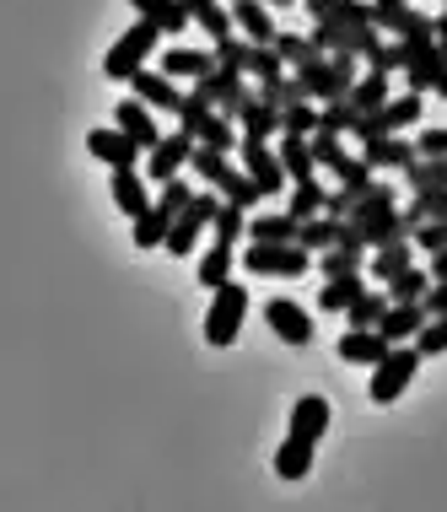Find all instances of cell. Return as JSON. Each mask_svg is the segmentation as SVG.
I'll use <instances>...</instances> for the list:
<instances>
[{
    "instance_id": "cell-33",
    "label": "cell",
    "mask_w": 447,
    "mask_h": 512,
    "mask_svg": "<svg viewBox=\"0 0 447 512\" xmlns=\"http://www.w3.org/2000/svg\"><path fill=\"white\" fill-rule=\"evenodd\" d=\"M237 124H243V135H264V141H270V135H281V108L264 103V98H248Z\"/></svg>"
},
{
    "instance_id": "cell-47",
    "label": "cell",
    "mask_w": 447,
    "mask_h": 512,
    "mask_svg": "<svg viewBox=\"0 0 447 512\" xmlns=\"http://www.w3.org/2000/svg\"><path fill=\"white\" fill-rule=\"evenodd\" d=\"M248 76H259V81H275V76H286V60H281V49H275V44H248Z\"/></svg>"
},
{
    "instance_id": "cell-22",
    "label": "cell",
    "mask_w": 447,
    "mask_h": 512,
    "mask_svg": "<svg viewBox=\"0 0 447 512\" xmlns=\"http://www.w3.org/2000/svg\"><path fill=\"white\" fill-rule=\"evenodd\" d=\"M329 415H334V410H329V399H324V394H302L297 405H291V432L318 442V437L329 432Z\"/></svg>"
},
{
    "instance_id": "cell-5",
    "label": "cell",
    "mask_w": 447,
    "mask_h": 512,
    "mask_svg": "<svg viewBox=\"0 0 447 512\" xmlns=\"http://www.w3.org/2000/svg\"><path fill=\"white\" fill-rule=\"evenodd\" d=\"M415 367H421V351H415V340L394 345V351H388L383 362L372 367V383H367L372 405H394V399L415 383Z\"/></svg>"
},
{
    "instance_id": "cell-55",
    "label": "cell",
    "mask_w": 447,
    "mask_h": 512,
    "mask_svg": "<svg viewBox=\"0 0 447 512\" xmlns=\"http://www.w3.org/2000/svg\"><path fill=\"white\" fill-rule=\"evenodd\" d=\"M415 151L421 157H447V130H421L415 135Z\"/></svg>"
},
{
    "instance_id": "cell-56",
    "label": "cell",
    "mask_w": 447,
    "mask_h": 512,
    "mask_svg": "<svg viewBox=\"0 0 447 512\" xmlns=\"http://www.w3.org/2000/svg\"><path fill=\"white\" fill-rule=\"evenodd\" d=\"M421 302H426V313H431V318H437V313H447V281H431Z\"/></svg>"
},
{
    "instance_id": "cell-36",
    "label": "cell",
    "mask_w": 447,
    "mask_h": 512,
    "mask_svg": "<svg viewBox=\"0 0 447 512\" xmlns=\"http://www.w3.org/2000/svg\"><path fill=\"white\" fill-rule=\"evenodd\" d=\"M275 49H281V60L291 65V71L324 60V44H318V38H302V33H275Z\"/></svg>"
},
{
    "instance_id": "cell-8",
    "label": "cell",
    "mask_w": 447,
    "mask_h": 512,
    "mask_svg": "<svg viewBox=\"0 0 447 512\" xmlns=\"http://www.w3.org/2000/svg\"><path fill=\"white\" fill-rule=\"evenodd\" d=\"M383 27L377 22H345V17H324V22H313V38L324 49H351V54H361V60H372L377 49H383Z\"/></svg>"
},
{
    "instance_id": "cell-50",
    "label": "cell",
    "mask_w": 447,
    "mask_h": 512,
    "mask_svg": "<svg viewBox=\"0 0 447 512\" xmlns=\"http://www.w3.org/2000/svg\"><path fill=\"white\" fill-rule=\"evenodd\" d=\"M318 270H324V281L329 275H351V270H361V254H351V248H324V259H318Z\"/></svg>"
},
{
    "instance_id": "cell-13",
    "label": "cell",
    "mask_w": 447,
    "mask_h": 512,
    "mask_svg": "<svg viewBox=\"0 0 447 512\" xmlns=\"http://www.w3.org/2000/svg\"><path fill=\"white\" fill-rule=\"evenodd\" d=\"M264 324H270L286 345H313V313H307L297 297H270L264 302Z\"/></svg>"
},
{
    "instance_id": "cell-4",
    "label": "cell",
    "mask_w": 447,
    "mask_h": 512,
    "mask_svg": "<svg viewBox=\"0 0 447 512\" xmlns=\"http://www.w3.org/2000/svg\"><path fill=\"white\" fill-rule=\"evenodd\" d=\"M243 313H248V292L237 281H221L211 292V308H205V345L227 351L237 340V329H243Z\"/></svg>"
},
{
    "instance_id": "cell-16",
    "label": "cell",
    "mask_w": 447,
    "mask_h": 512,
    "mask_svg": "<svg viewBox=\"0 0 447 512\" xmlns=\"http://www.w3.org/2000/svg\"><path fill=\"white\" fill-rule=\"evenodd\" d=\"M87 151L103 162V168H135V162H141V146H135L119 124H114V130H92L87 135Z\"/></svg>"
},
{
    "instance_id": "cell-1",
    "label": "cell",
    "mask_w": 447,
    "mask_h": 512,
    "mask_svg": "<svg viewBox=\"0 0 447 512\" xmlns=\"http://www.w3.org/2000/svg\"><path fill=\"white\" fill-rule=\"evenodd\" d=\"M356 60H361V54L334 49V54H324V60L302 65L297 76H302L307 98H313V103H340V98H351V87H356Z\"/></svg>"
},
{
    "instance_id": "cell-45",
    "label": "cell",
    "mask_w": 447,
    "mask_h": 512,
    "mask_svg": "<svg viewBox=\"0 0 447 512\" xmlns=\"http://www.w3.org/2000/svg\"><path fill=\"white\" fill-rule=\"evenodd\" d=\"M324 205H329V195L318 189V178H302V184L291 189V205H286V211L297 216V221H307V216H318V211H324Z\"/></svg>"
},
{
    "instance_id": "cell-10",
    "label": "cell",
    "mask_w": 447,
    "mask_h": 512,
    "mask_svg": "<svg viewBox=\"0 0 447 512\" xmlns=\"http://www.w3.org/2000/svg\"><path fill=\"white\" fill-rule=\"evenodd\" d=\"M237 157H243L248 178H254L264 195H281L286 189V162H281V151H270L264 135H243V141H237Z\"/></svg>"
},
{
    "instance_id": "cell-14",
    "label": "cell",
    "mask_w": 447,
    "mask_h": 512,
    "mask_svg": "<svg viewBox=\"0 0 447 512\" xmlns=\"http://www.w3.org/2000/svg\"><path fill=\"white\" fill-rule=\"evenodd\" d=\"M388 351H394V340L383 329H345L340 335V362H351V367H377Z\"/></svg>"
},
{
    "instance_id": "cell-51",
    "label": "cell",
    "mask_w": 447,
    "mask_h": 512,
    "mask_svg": "<svg viewBox=\"0 0 447 512\" xmlns=\"http://www.w3.org/2000/svg\"><path fill=\"white\" fill-rule=\"evenodd\" d=\"M415 248H421V254H437V248H447V216L421 221V227H415Z\"/></svg>"
},
{
    "instance_id": "cell-7",
    "label": "cell",
    "mask_w": 447,
    "mask_h": 512,
    "mask_svg": "<svg viewBox=\"0 0 447 512\" xmlns=\"http://www.w3.org/2000/svg\"><path fill=\"white\" fill-rule=\"evenodd\" d=\"M216 211H221L216 189H200V195H194L184 211L173 216V232H167V254H178V259L194 254V243H200V232L216 221Z\"/></svg>"
},
{
    "instance_id": "cell-32",
    "label": "cell",
    "mask_w": 447,
    "mask_h": 512,
    "mask_svg": "<svg viewBox=\"0 0 447 512\" xmlns=\"http://www.w3.org/2000/svg\"><path fill=\"white\" fill-rule=\"evenodd\" d=\"M167 232H173V211L167 205H151V211L135 216V248H167Z\"/></svg>"
},
{
    "instance_id": "cell-15",
    "label": "cell",
    "mask_w": 447,
    "mask_h": 512,
    "mask_svg": "<svg viewBox=\"0 0 447 512\" xmlns=\"http://www.w3.org/2000/svg\"><path fill=\"white\" fill-rule=\"evenodd\" d=\"M151 114H157L151 103H141V98H124V103L114 108V124H119V130L130 135V141L141 146V151H151V146L162 141V130H157V119H151Z\"/></svg>"
},
{
    "instance_id": "cell-12",
    "label": "cell",
    "mask_w": 447,
    "mask_h": 512,
    "mask_svg": "<svg viewBox=\"0 0 447 512\" xmlns=\"http://www.w3.org/2000/svg\"><path fill=\"white\" fill-rule=\"evenodd\" d=\"M194 146H200V141H194L189 130H173V135H162V141L146 151V178H151V184H167V178H178V173L189 168Z\"/></svg>"
},
{
    "instance_id": "cell-23",
    "label": "cell",
    "mask_w": 447,
    "mask_h": 512,
    "mask_svg": "<svg viewBox=\"0 0 447 512\" xmlns=\"http://www.w3.org/2000/svg\"><path fill=\"white\" fill-rule=\"evenodd\" d=\"M130 6H135V17H146V22H157V27H162V33H167V38H178V33H184V27L194 22V17H189V6H184V0H130Z\"/></svg>"
},
{
    "instance_id": "cell-52",
    "label": "cell",
    "mask_w": 447,
    "mask_h": 512,
    "mask_svg": "<svg viewBox=\"0 0 447 512\" xmlns=\"http://www.w3.org/2000/svg\"><path fill=\"white\" fill-rule=\"evenodd\" d=\"M313 157H318V168H340V162H345V146H340V135H329V130H318L313 135Z\"/></svg>"
},
{
    "instance_id": "cell-11",
    "label": "cell",
    "mask_w": 447,
    "mask_h": 512,
    "mask_svg": "<svg viewBox=\"0 0 447 512\" xmlns=\"http://www.w3.org/2000/svg\"><path fill=\"white\" fill-rule=\"evenodd\" d=\"M194 98L216 103L227 119H237V114H243V103L254 98V92L243 87V71H227V65H216V71H205L200 81H194Z\"/></svg>"
},
{
    "instance_id": "cell-30",
    "label": "cell",
    "mask_w": 447,
    "mask_h": 512,
    "mask_svg": "<svg viewBox=\"0 0 447 512\" xmlns=\"http://www.w3.org/2000/svg\"><path fill=\"white\" fill-rule=\"evenodd\" d=\"M377 27L410 38V33H437V17H431V11H415V6H399V11H377Z\"/></svg>"
},
{
    "instance_id": "cell-35",
    "label": "cell",
    "mask_w": 447,
    "mask_h": 512,
    "mask_svg": "<svg viewBox=\"0 0 447 512\" xmlns=\"http://www.w3.org/2000/svg\"><path fill=\"white\" fill-rule=\"evenodd\" d=\"M232 265H237L232 243L216 238V248H205V259H200V286H205V292H216L221 281H232Z\"/></svg>"
},
{
    "instance_id": "cell-31",
    "label": "cell",
    "mask_w": 447,
    "mask_h": 512,
    "mask_svg": "<svg viewBox=\"0 0 447 512\" xmlns=\"http://www.w3.org/2000/svg\"><path fill=\"white\" fill-rule=\"evenodd\" d=\"M281 162H286V178L291 184H302V178H313L318 168V157H313V141H302V135H281Z\"/></svg>"
},
{
    "instance_id": "cell-2",
    "label": "cell",
    "mask_w": 447,
    "mask_h": 512,
    "mask_svg": "<svg viewBox=\"0 0 447 512\" xmlns=\"http://www.w3.org/2000/svg\"><path fill=\"white\" fill-rule=\"evenodd\" d=\"M237 265H243L248 275H286V281H297V275L313 270V248H302V243H254L248 238V248L237 254Z\"/></svg>"
},
{
    "instance_id": "cell-9",
    "label": "cell",
    "mask_w": 447,
    "mask_h": 512,
    "mask_svg": "<svg viewBox=\"0 0 447 512\" xmlns=\"http://www.w3.org/2000/svg\"><path fill=\"white\" fill-rule=\"evenodd\" d=\"M421 92H404V98H388L383 108H372V114H361L356 124V141H377V135H399L410 130V124H421Z\"/></svg>"
},
{
    "instance_id": "cell-17",
    "label": "cell",
    "mask_w": 447,
    "mask_h": 512,
    "mask_svg": "<svg viewBox=\"0 0 447 512\" xmlns=\"http://www.w3.org/2000/svg\"><path fill=\"white\" fill-rule=\"evenodd\" d=\"M130 87H135V98L151 103L157 114H178V108H184V92L173 87V76H167V71H135Z\"/></svg>"
},
{
    "instance_id": "cell-49",
    "label": "cell",
    "mask_w": 447,
    "mask_h": 512,
    "mask_svg": "<svg viewBox=\"0 0 447 512\" xmlns=\"http://www.w3.org/2000/svg\"><path fill=\"white\" fill-rule=\"evenodd\" d=\"M415 351H421V356H442V351H447V313L426 318L421 335H415Z\"/></svg>"
},
{
    "instance_id": "cell-27",
    "label": "cell",
    "mask_w": 447,
    "mask_h": 512,
    "mask_svg": "<svg viewBox=\"0 0 447 512\" xmlns=\"http://www.w3.org/2000/svg\"><path fill=\"white\" fill-rule=\"evenodd\" d=\"M410 265H415V238H399V243H383V248H377V259H372L367 270H372V281L388 286L399 270H410Z\"/></svg>"
},
{
    "instance_id": "cell-37",
    "label": "cell",
    "mask_w": 447,
    "mask_h": 512,
    "mask_svg": "<svg viewBox=\"0 0 447 512\" xmlns=\"http://www.w3.org/2000/svg\"><path fill=\"white\" fill-rule=\"evenodd\" d=\"M297 243H302V248H313V254H324V248H334V243H340V216H329V211L307 216Z\"/></svg>"
},
{
    "instance_id": "cell-48",
    "label": "cell",
    "mask_w": 447,
    "mask_h": 512,
    "mask_svg": "<svg viewBox=\"0 0 447 512\" xmlns=\"http://www.w3.org/2000/svg\"><path fill=\"white\" fill-rule=\"evenodd\" d=\"M281 135H318V108H313V98L307 103H291V108H281Z\"/></svg>"
},
{
    "instance_id": "cell-29",
    "label": "cell",
    "mask_w": 447,
    "mask_h": 512,
    "mask_svg": "<svg viewBox=\"0 0 447 512\" xmlns=\"http://www.w3.org/2000/svg\"><path fill=\"white\" fill-rule=\"evenodd\" d=\"M248 238L254 243H297L302 238V221L297 216H248Z\"/></svg>"
},
{
    "instance_id": "cell-19",
    "label": "cell",
    "mask_w": 447,
    "mask_h": 512,
    "mask_svg": "<svg viewBox=\"0 0 447 512\" xmlns=\"http://www.w3.org/2000/svg\"><path fill=\"white\" fill-rule=\"evenodd\" d=\"M361 146H367V151H361V157H367L377 173H383V168L404 173V168H410L415 157H421V151H415V141H404V135H377V141H361Z\"/></svg>"
},
{
    "instance_id": "cell-21",
    "label": "cell",
    "mask_w": 447,
    "mask_h": 512,
    "mask_svg": "<svg viewBox=\"0 0 447 512\" xmlns=\"http://www.w3.org/2000/svg\"><path fill=\"white\" fill-rule=\"evenodd\" d=\"M313 448H318L313 437H297V432H291V437L281 442V448H275V475H281V480H302V475H313Z\"/></svg>"
},
{
    "instance_id": "cell-42",
    "label": "cell",
    "mask_w": 447,
    "mask_h": 512,
    "mask_svg": "<svg viewBox=\"0 0 447 512\" xmlns=\"http://www.w3.org/2000/svg\"><path fill=\"white\" fill-rule=\"evenodd\" d=\"M259 98L275 108H291V103H307V87L302 76H275V81H259Z\"/></svg>"
},
{
    "instance_id": "cell-40",
    "label": "cell",
    "mask_w": 447,
    "mask_h": 512,
    "mask_svg": "<svg viewBox=\"0 0 447 512\" xmlns=\"http://www.w3.org/2000/svg\"><path fill=\"white\" fill-rule=\"evenodd\" d=\"M351 103L361 108V114H372V108H383V103H388V71H367V76H356V87H351Z\"/></svg>"
},
{
    "instance_id": "cell-58",
    "label": "cell",
    "mask_w": 447,
    "mask_h": 512,
    "mask_svg": "<svg viewBox=\"0 0 447 512\" xmlns=\"http://www.w3.org/2000/svg\"><path fill=\"white\" fill-rule=\"evenodd\" d=\"M437 38L447 44V6H442V17H437Z\"/></svg>"
},
{
    "instance_id": "cell-41",
    "label": "cell",
    "mask_w": 447,
    "mask_h": 512,
    "mask_svg": "<svg viewBox=\"0 0 447 512\" xmlns=\"http://www.w3.org/2000/svg\"><path fill=\"white\" fill-rule=\"evenodd\" d=\"M388 302H394L388 292H361L351 308H345V313H351V329H377V324H383V313H388Z\"/></svg>"
},
{
    "instance_id": "cell-20",
    "label": "cell",
    "mask_w": 447,
    "mask_h": 512,
    "mask_svg": "<svg viewBox=\"0 0 447 512\" xmlns=\"http://www.w3.org/2000/svg\"><path fill=\"white\" fill-rule=\"evenodd\" d=\"M426 318H431V313H426V302H388V313H383V324H377V329H383V335L394 340V345H404V340L421 335Z\"/></svg>"
},
{
    "instance_id": "cell-53",
    "label": "cell",
    "mask_w": 447,
    "mask_h": 512,
    "mask_svg": "<svg viewBox=\"0 0 447 512\" xmlns=\"http://www.w3.org/2000/svg\"><path fill=\"white\" fill-rule=\"evenodd\" d=\"M216 65L248 76V44H243V38H216Z\"/></svg>"
},
{
    "instance_id": "cell-39",
    "label": "cell",
    "mask_w": 447,
    "mask_h": 512,
    "mask_svg": "<svg viewBox=\"0 0 447 512\" xmlns=\"http://www.w3.org/2000/svg\"><path fill=\"white\" fill-rule=\"evenodd\" d=\"M356 124H361V108H356L351 98L318 108V130H329V135H356Z\"/></svg>"
},
{
    "instance_id": "cell-26",
    "label": "cell",
    "mask_w": 447,
    "mask_h": 512,
    "mask_svg": "<svg viewBox=\"0 0 447 512\" xmlns=\"http://www.w3.org/2000/svg\"><path fill=\"white\" fill-rule=\"evenodd\" d=\"M232 22L248 33V44H275V22L264 0H232Z\"/></svg>"
},
{
    "instance_id": "cell-59",
    "label": "cell",
    "mask_w": 447,
    "mask_h": 512,
    "mask_svg": "<svg viewBox=\"0 0 447 512\" xmlns=\"http://www.w3.org/2000/svg\"><path fill=\"white\" fill-rule=\"evenodd\" d=\"M437 92H442V98H447V81H442V87H437Z\"/></svg>"
},
{
    "instance_id": "cell-28",
    "label": "cell",
    "mask_w": 447,
    "mask_h": 512,
    "mask_svg": "<svg viewBox=\"0 0 447 512\" xmlns=\"http://www.w3.org/2000/svg\"><path fill=\"white\" fill-rule=\"evenodd\" d=\"M367 292V281H361V270H351V275H329L324 281V292H318V308L324 313H345L351 302Z\"/></svg>"
},
{
    "instance_id": "cell-57",
    "label": "cell",
    "mask_w": 447,
    "mask_h": 512,
    "mask_svg": "<svg viewBox=\"0 0 447 512\" xmlns=\"http://www.w3.org/2000/svg\"><path fill=\"white\" fill-rule=\"evenodd\" d=\"M431 281H447V248H437V254H431Z\"/></svg>"
},
{
    "instance_id": "cell-54",
    "label": "cell",
    "mask_w": 447,
    "mask_h": 512,
    "mask_svg": "<svg viewBox=\"0 0 447 512\" xmlns=\"http://www.w3.org/2000/svg\"><path fill=\"white\" fill-rule=\"evenodd\" d=\"M189 200H194V189L184 184V178H167V184H162V195H157V205H167V211H173V216L184 211Z\"/></svg>"
},
{
    "instance_id": "cell-24",
    "label": "cell",
    "mask_w": 447,
    "mask_h": 512,
    "mask_svg": "<svg viewBox=\"0 0 447 512\" xmlns=\"http://www.w3.org/2000/svg\"><path fill=\"white\" fill-rule=\"evenodd\" d=\"M442 81H447V44L437 38L426 60H415L410 71H404V87H410V92H437Z\"/></svg>"
},
{
    "instance_id": "cell-34",
    "label": "cell",
    "mask_w": 447,
    "mask_h": 512,
    "mask_svg": "<svg viewBox=\"0 0 447 512\" xmlns=\"http://www.w3.org/2000/svg\"><path fill=\"white\" fill-rule=\"evenodd\" d=\"M184 6H189V17L200 22L211 38H232V27H237L232 22V6H221V0H184Z\"/></svg>"
},
{
    "instance_id": "cell-25",
    "label": "cell",
    "mask_w": 447,
    "mask_h": 512,
    "mask_svg": "<svg viewBox=\"0 0 447 512\" xmlns=\"http://www.w3.org/2000/svg\"><path fill=\"white\" fill-rule=\"evenodd\" d=\"M162 71L167 76H189V81H200L205 71H216V54L211 49H184V44H173V49H162Z\"/></svg>"
},
{
    "instance_id": "cell-38",
    "label": "cell",
    "mask_w": 447,
    "mask_h": 512,
    "mask_svg": "<svg viewBox=\"0 0 447 512\" xmlns=\"http://www.w3.org/2000/svg\"><path fill=\"white\" fill-rule=\"evenodd\" d=\"M431 216H447V184L437 189H415V200H410V211H404V221H410V238H415V227Z\"/></svg>"
},
{
    "instance_id": "cell-44",
    "label": "cell",
    "mask_w": 447,
    "mask_h": 512,
    "mask_svg": "<svg viewBox=\"0 0 447 512\" xmlns=\"http://www.w3.org/2000/svg\"><path fill=\"white\" fill-rule=\"evenodd\" d=\"M404 184H410V189H437V184H447V157H415L410 168H404Z\"/></svg>"
},
{
    "instance_id": "cell-3",
    "label": "cell",
    "mask_w": 447,
    "mask_h": 512,
    "mask_svg": "<svg viewBox=\"0 0 447 512\" xmlns=\"http://www.w3.org/2000/svg\"><path fill=\"white\" fill-rule=\"evenodd\" d=\"M162 38H167V33H162L157 22L135 17V27H130V33H124L119 44L103 54V71L114 76V81H130L135 71H146V60H151V54H157V44H162Z\"/></svg>"
},
{
    "instance_id": "cell-18",
    "label": "cell",
    "mask_w": 447,
    "mask_h": 512,
    "mask_svg": "<svg viewBox=\"0 0 447 512\" xmlns=\"http://www.w3.org/2000/svg\"><path fill=\"white\" fill-rule=\"evenodd\" d=\"M108 195H114V205L124 216H141L151 211V189H146V173H135V168H114V178H108Z\"/></svg>"
},
{
    "instance_id": "cell-6",
    "label": "cell",
    "mask_w": 447,
    "mask_h": 512,
    "mask_svg": "<svg viewBox=\"0 0 447 512\" xmlns=\"http://www.w3.org/2000/svg\"><path fill=\"white\" fill-rule=\"evenodd\" d=\"M178 124L194 135L200 146H216V151H232L237 146V130L227 124V114H221L216 103L194 98V92H184V108H178Z\"/></svg>"
},
{
    "instance_id": "cell-46",
    "label": "cell",
    "mask_w": 447,
    "mask_h": 512,
    "mask_svg": "<svg viewBox=\"0 0 447 512\" xmlns=\"http://www.w3.org/2000/svg\"><path fill=\"white\" fill-rule=\"evenodd\" d=\"M216 238L221 243H237V238H248V205H232V200H221V211H216Z\"/></svg>"
},
{
    "instance_id": "cell-43",
    "label": "cell",
    "mask_w": 447,
    "mask_h": 512,
    "mask_svg": "<svg viewBox=\"0 0 447 512\" xmlns=\"http://www.w3.org/2000/svg\"><path fill=\"white\" fill-rule=\"evenodd\" d=\"M426 286H431V270L410 265V270H399L394 281H388V297H394V302H421V297H426Z\"/></svg>"
}]
</instances>
